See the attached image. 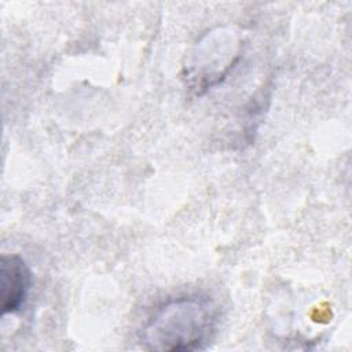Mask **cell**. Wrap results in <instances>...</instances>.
Segmentation results:
<instances>
[{"label":"cell","mask_w":352,"mask_h":352,"mask_svg":"<svg viewBox=\"0 0 352 352\" xmlns=\"http://www.w3.org/2000/svg\"><path fill=\"white\" fill-rule=\"evenodd\" d=\"M238 58L239 43L234 33L219 30L206 34L187 66V78L192 89L201 94L219 84Z\"/></svg>","instance_id":"7a4b0ae2"},{"label":"cell","mask_w":352,"mask_h":352,"mask_svg":"<svg viewBox=\"0 0 352 352\" xmlns=\"http://www.w3.org/2000/svg\"><path fill=\"white\" fill-rule=\"evenodd\" d=\"M219 311L202 296H182L161 304L142 329V344L158 352L205 349L213 340Z\"/></svg>","instance_id":"6da1fadb"},{"label":"cell","mask_w":352,"mask_h":352,"mask_svg":"<svg viewBox=\"0 0 352 352\" xmlns=\"http://www.w3.org/2000/svg\"><path fill=\"white\" fill-rule=\"evenodd\" d=\"M32 286V274L18 254H3L0 258V297L3 315L15 314L25 305Z\"/></svg>","instance_id":"3957f363"}]
</instances>
